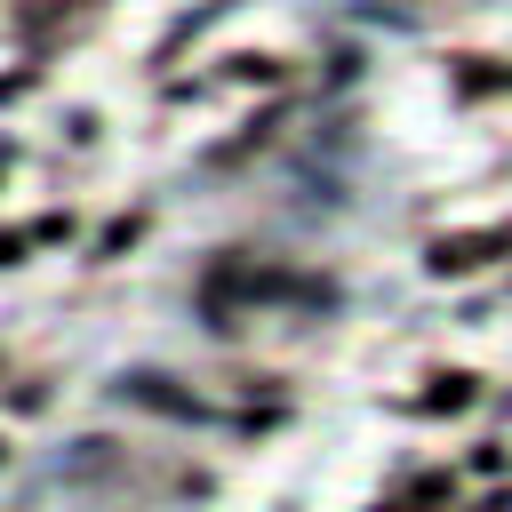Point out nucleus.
<instances>
[{"mask_svg":"<svg viewBox=\"0 0 512 512\" xmlns=\"http://www.w3.org/2000/svg\"><path fill=\"white\" fill-rule=\"evenodd\" d=\"M464 400H472V376H440V384L424 392V408H432V416H448V408H464Z\"/></svg>","mask_w":512,"mask_h":512,"instance_id":"1","label":"nucleus"},{"mask_svg":"<svg viewBox=\"0 0 512 512\" xmlns=\"http://www.w3.org/2000/svg\"><path fill=\"white\" fill-rule=\"evenodd\" d=\"M0 464H8V440H0Z\"/></svg>","mask_w":512,"mask_h":512,"instance_id":"4","label":"nucleus"},{"mask_svg":"<svg viewBox=\"0 0 512 512\" xmlns=\"http://www.w3.org/2000/svg\"><path fill=\"white\" fill-rule=\"evenodd\" d=\"M24 88H32V72H8V80H0V104H8V96H24Z\"/></svg>","mask_w":512,"mask_h":512,"instance_id":"2","label":"nucleus"},{"mask_svg":"<svg viewBox=\"0 0 512 512\" xmlns=\"http://www.w3.org/2000/svg\"><path fill=\"white\" fill-rule=\"evenodd\" d=\"M8 160H16V144H0V176H8Z\"/></svg>","mask_w":512,"mask_h":512,"instance_id":"3","label":"nucleus"}]
</instances>
